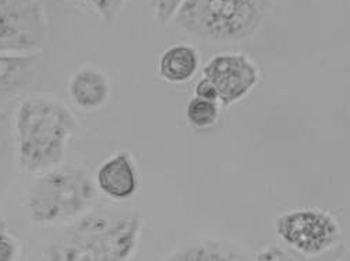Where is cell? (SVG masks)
<instances>
[{
	"mask_svg": "<svg viewBox=\"0 0 350 261\" xmlns=\"http://www.w3.org/2000/svg\"><path fill=\"white\" fill-rule=\"evenodd\" d=\"M142 234L135 214L90 211L49 240L41 261H131Z\"/></svg>",
	"mask_w": 350,
	"mask_h": 261,
	"instance_id": "obj_1",
	"label": "cell"
},
{
	"mask_svg": "<svg viewBox=\"0 0 350 261\" xmlns=\"http://www.w3.org/2000/svg\"><path fill=\"white\" fill-rule=\"evenodd\" d=\"M77 129L75 114L63 102L41 95L24 99L13 122L20 169L40 175L62 165Z\"/></svg>",
	"mask_w": 350,
	"mask_h": 261,
	"instance_id": "obj_2",
	"label": "cell"
},
{
	"mask_svg": "<svg viewBox=\"0 0 350 261\" xmlns=\"http://www.w3.org/2000/svg\"><path fill=\"white\" fill-rule=\"evenodd\" d=\"M96 192L95 179L85 168L59 165L29 183L25 196L28 218L38 227L70 223L90 212Z\"/></svg>",
	"mask_w": 350,
	"mask_h": 261,
	"instance_id": "obj_3",
	"label": "cell"
},
{
	"mask_svg": "<svg viewBox=\"0 0 350 261\" xmlns=\"http://www.w3.org/2000/svg\"><path fill=\"white\" fill-rule=\"evenodd\" d=\"M268 6V0H185L174 21L198 40L232 44L258 31Z\"/></svg>",
	"mask_w": 350,
	"mask_h": 261,
	"instance_id": "obj_4",
	"label": "cell"
},
{
	"mask_svg": "<svg viewBox=\"0 0 350 261\" xmlns=\"http://www.w3.org/2000/svg\"><path fill=\"white\" fill-rule=\"evenodd\" d=\"M46 40L42 0H0V53L42 52Z\"/></svg>",
	"mask_w": 350,
	"mask_h": 261,
	"instance_id": "obj_5",
	"label": "cell"
},
{
	"mask_svg": "<svg viewBox=\"0 0 350 261\" xmlns=\"http://www.w3.org/2000/svg\"><path fill=\"white\" fill-rule=\"evenodd\" d=\"M275 229L285 243L306 256L327 251L340 236L338 221L329 212L316 208H300L279 215Z\"/></svg>",
	"mask_w": 350,
	"mask_h": 261,
	"instance_id": "obj_6",
	"label": "cell"
},
{
	"mask_svg": "<svg viewBox=\"0 0 350 261\" xmlns=\"http://www.w3.org/2000/svg\"><path fill=\"white\" fill-rule=\"evenodd\" d=\"M202 74L215 86L224 106L246 97L260 80L258 67L243 53L225 52L214 56L204 66Z\"/></svg>",
	"mask_w": 350,
	"mask_h": 261,
	"instance_id": "obj_7",
	"label": "cell"
},
{
	"mask_svg": "<svg viewBox=\"0 0 350 261\" xmlns=\"http://www.w3.org/2000/svg\"><path fill=\"white\" fill-rule=\"evenodd\" d=\"M94 179L96 189L113 201L133 199L139 188V173L130 151H118L105 160Z\"/></svg>",
	"mask_w": 350,
	"mask_h": 261,
	"instance_id": "obj_8",
	"label": "cell"
},
{
	"mask_svg": "<svg viewBox=\"0 0 350 261\" xmlns=\"http://www.w3.org/2000/svg\"><path fill=\"white\" fill-rule=\"evenodd\" d=\"M42 64V52L0 53V103L28 90L40 77Z\"/></svg>",
	"mask_w": 350,
	"mask_h": 261,
	"instance_id": "obj_9",
	"label": "cell"
},
{
	"mask_svg": "<svg viewBox=\"0 0 350 261\" xmlns=\"http://www.w3.org/2000/svg\"><path fill=\"white\" fill-rule=\"evenodd\" d=\"M112 86L107 74L96 67H83L68 83V95L73 103L84 112H95L111 98Z\"/></svg>",
	"mask_w": 350,
	"mask_h": 261,
	"instance_id": "obj_10",
	"label": "cell"
},
{
	"mask_svg": "<svg viewBox=\"0 0 350 261\" xmlns=\"http://www.w3.org/2000/svg\"><path fill=\"white\" fill-rule=\"evenodd\" d=\"M200 56L194 47L176 44L169 47L159 58V76L172 84H182L193 79L198 70Z\"/></svg>",
	"mask_w": 350,
	"mask_h": 261,
	"instance_id": "obj_11",
	"label": "cell"
},
{
	"mask_svg": "<svg viewBox=\"0 0 350 261\" xmlns=\"http://www.w3.org/2000/svg\"><path fill=\"white\" fill-rule=\"evenodd\" d=\"M163 261H244V258L226 242L202 239L179 247Z\"/></svg>",
	"mask_w": 350,
	"mask_h": 261,
	"instance_id": "obj_12",
	"label": "cell"
},
{
	"mask_svg": "<svg viewBox=\"0 0 350 261\" xmlns=\"http://www.w3.org/2000/svg\"><path fill=\"white\" fill-rule=\"evenodd\" d=\"M17 162L13 125L8 112L0 109V201L6 196L13 182Z\"/></svg>",
	"mask_w": 350,
	"mask_h": 261,
	"instance_id": "obj_13",
	"label": "cell"
},
{
	"mask_svg": "<svg viewBox=\"0 0 350 261\" xmlns=\"http://www.w3.org/2000/svg\"><path fill=\"white\" fill-rule=\"evenodd\" d=\"M219 118V106L215 101L193 97L186 106V119L193 129H208L217 123Z\"/></svg>",
	"mask_w": 350,
	"mask_h": 261,
	"instance_id": "obj_14",
	"label": "cell"
},
{
	"mask_svg": "<svg viewBox=\"0 0 350 261\" xmlns=\"http://www.w3.org/2000/svg\"><path fill=\"white\" fill-rule=\"evenodd\" d=\"M60 3H68V2H79L83 5L90 6L96 14L107 23L112 24L119 13L122 12L126 0H59Z\"/></svg>",
	"mask_w": 350,
	"mask_h": 261,
	"instance_id": "obj_15",
	"label": "cell"
},
{
	"mask_svg": "<svg viewBox=\"0 0 350 261\" xmlns=\"http://www.w3.org/2000/svg\"><path fill=\"white\" fill-rule=\"evenodd\" d=\"M154 9V17L158 24L166 25L170 20L174 18L185 0H150Z\"/></svg>",
	"mask_w": 350,
	"mask_h": 261,
	"instance_id": "obj_16",
	"label": "cell"
},
{
	"mask_svg": "<svg viewBox=\"0 0 350 261\" xmlns=\"http://www.w3.org/2000/svg\"><path fill=\"white\" fill-rule=\"evenodd\" d=\"M20 245L13 234L0 231V261H17Z\"/></svg>",
	"mask_w": 350,
	"mask_h": 261,
	"instance_id": "obj_17",
	"label": "cell"
},
{
	"mask_svg": "<svg viewBox=\"0 0 350 261\" xmlns=\"http://www.w3.org/2000/svg\"><path fill=\"white\" fill-rule=\"evenodd\" d=\"M256 261H295V258L281 247L268 246L257 253Z\"/></svg>",
	"mask_w": 350,
	"mask_h": 261,
	"instance_id": "obj_18",
	"label": "cell"
},
{
	"mask_svg": "<svg viewBox=\"0 0 350 261\" xmlns=\"http://www.w3.org/2000/svg\"><path fill=\"white\" fill-rule=\"evenodd\" d=\"M194 97L202 98V99H208V101H219L218 99V92L215 86L209 82L206 77H202L201 80H198V83L196 84L194 88Z\"/></svg>",
	"mask_w": 350,
	"mask_h": 261,
	"instance_id": "obj_19",
	"label": "cell"
}]
</instances>
